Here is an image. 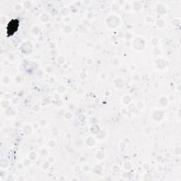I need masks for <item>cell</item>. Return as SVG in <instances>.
<instances>
[{"label": "cell", "mask_w": 181, "mask_h": 181, "mask_svg": "<svg viewBox=\"0 0 181 181\" xmlns=\"http://www.w3.org/2000/svg\"><path fill=\"white\" fill-rule=\"evenodd\" d=\"M18 26H19V21H17V20H13V21H11L7 28V32L9 35H12L17 30Z\"/></svg>", "instance_id": "1"}]
</instances>
